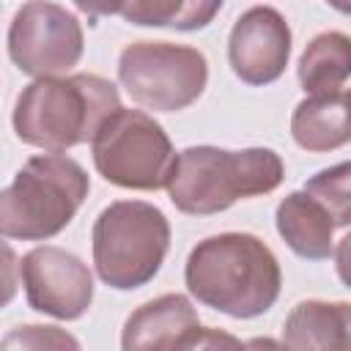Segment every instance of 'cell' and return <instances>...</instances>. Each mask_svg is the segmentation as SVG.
<instances>
[{"mask_svg":"<svg viewBox=\"0 0 351 351\" xmlns=\"http://www.w3.org/2000/svg\"><path fill=\"white\" fill-rule=\"evenodd\" d=\"M184 280L200 304L230 318H258L274 307L282 271L258 236L219 233L195 244Z\"/></svg>","mask_w":351,"mask_h":351,"instance_id":"obj_1","label":"cell"},{"mask_svg":"<svg viewBox=\"0 0 351 351\" xmlns=\"http://www.w3.org/2000/svg\"><path fill=\"white\" fill-rule=\"evenodd\" d=\"M121 110L118 88L99 74L44 77L22 88L14 104V132L22 143L63 154L93 143L107 118Z\"/></svg>","mask_w":351,"mask_h":351,"instance_id":"obj_2","label":"cell"},{"mask_svg":"<svg viewBox=\"0 0 351 351\" xmlns=\"http://www.w3.org/2000/svg\"><path fill=\"white\" fill-rule=\"evenodd\" d=\"M282 176L285 165L271 148L225 151L217 145H192L178 154L165 189L178 211L208 217L241 197L274 192Z\"/></svg>","mask_w":351,"mask_h":351,"instance_id":"obj_3","label":"cell"},{"mask_svg":"<svg viewBox=\"0 0 351 351\" xmlns=\"http://www.w3.org/2000/svg\"><path fill=\"white\" fill-rule=\"evenodd\" d=\"M90 178L66 154H38L0 192V233L19 241L58 236L80 211Z\"/></svg>","mask_w":351,"mask_h":351,"instance_id":"obj_4","label":"cell"},{"mask_svg":"<svg viewBox=\"0 0 351 351\" xmlns=\"http://www.w3.org/2000/svg\"><path fill=\"white\" fill-rule=\"evenodd\" d=\"M93 266L115 291H134L156 277L170 250L167 217L143 200H115L93 222Z\"/></svg>","mask_w":351,"mask_h":351,"instance_id":"obj_5","label":"cell"},{"mask_svg":"<svg viewBox=\"0 0 351 351\" xmlns=\"http://www.w3.org/2000/svg\"><path fill=\"white\" fill-rule=\"evenodd\" d=\"M99 176L123 189L154 192L167 186L178 154L162 123L143 110L121 107L90 143Z\"/></svg>","mask_w":351,"mask_h":351,"instance_id":"obj_6","label":"cell"},{"mask_svg":"<svg viewBox=\"0 0 351 351\" xmlns=\"http://www.w3.org/2000/svg\"><path fill=\"white\" fill-rule=\"evenodd\" d=\"M118 82L140 107L178 112L203 96L208 63L200 49L186 44L134 41L118 58Z\"/></svg>","mask_w":351,"mask_h":351,"instance_id":"obj_7","label":"cell"},{"mask_svg":"<svg viewBox=\"0 0 351 351\" xmlns=\"http://www.w3.org/2000/svg\"><path fill=\"white\" fill-rule=\"evenodd\" d=\"M85 49L80 19L58 3H25L8 27V55L36 80L71 71Z\"/></svg>","mask_w":351,"mask_h":351,"instance_id":"obj_8","label":"cell"},{"mask_svg":"<svg viewBox=\"0 0 351 351\" xmlns=\"http://www.w3.org/2000/svg\"><path fill=\"white\" fill-rule=\"evenodd\" d=\"M19 277L27 304L36 313L77 321L93 302V274L74 252L44 244L33 247L19 261Z\"/></svg>","mask_w":351,"mask_h":351,"instance_id":"obj_9","label":"cell"},{"mask_svg":"<svg viewBox=\"0 0 351 351\" xmlns=\"http://www.w3.org/2000/svg\"><path fill=\"white\" fill-rule=\"evenodd\" d=\"M291 58V27L271 5L247 8L230 27L228 60L247 85H269L282 77Z\"/></svg>","mask_w":351,"mask_h":351,"instance_id":"obj_10","label":"cell"},{"mask_svg":"<svg viewBox=\"0 0 351 351\" xmlns=\"http://www.w3.org/2000/svg\"><path fill=\"white\" fill-rule=\"evenodd\" d=\"M200 332L192 302L184 293H162L126 318L121 351H192Z\"/></svg>","mask_w":351,"mask_h":351,"instance_id":"obj_11","label":"cell"},{"mask_svg":"<svg viewBox=\"0 0 351 351\" xmlns=\"http://www.w3.org/2000/svg\"><path fill=\"white\" fill-rule=\"evenodd\" d=\"M351 304L348 302H299L282 324V346L288 351H348Z\"/></svg>","mask_w":351,"mask_h":351,"instance_id":"obj_12","label":"cell"},{"mask_svg":"<svg viewBox=\"0 0 351 351\" xmlns=\"http://www.w3.org/2000/svg\"><path fill=\"white\" fill-rule=\"evenodd\" d=\"M291 134L299 148L313 154L351 143V96L335 90L302 99L291 115Z\"/></svg>","mask_w":351,"mask_h":351,"instance_id":"obj_13","label":"cell"},{"mask_svg":"<svg viewBox=\"0 0 351 351\" xmlns=\"http://www.w3.org/2000/svg\"><path fill=\"white\" fill-rule=\"evenodd\" d=\"M277 233L282 236V241L304 261H326L329 255H335V222L332 217L302 189V192H291L280 200L277 214Z\"/></svg>","mask_w":351,"mask_h":351,"instance_id":"obj_14","label":"cell"},{"mask_svg":"<svg viewBox=\"0 0 351 351\" xmlns=\"http://www.w3.org/2000/svg\"><path fill=\"white\" fill-rule=\"evenodd\" d=\"M299 85L307 96L335 93L351 77V36L340 30H326L310 38L299 66Z\"/></svg>","mask_w":351,"mask_h":351,"instance_id":"obj_15","label":"cell"},{"mask_svg":"<svg viewBox=\"0 0 351 351\" xmlns=\"http://www.w3.org/2000/svg\"><path fill=\"white\" fill-rule=\"evenodd\" d=\"M222 3H126L104 8L110 14H121L134 25L151 27H176V30H200L217 14Z\"/></svg>","mask_w":351,"mask_h":351,"instance_id":"obj_16","label":"cell"},{"mask_svg":"<svg viewBox=\"0 0 351 351\" xmlns=\"http://www.w3.org/2000/svg\"><path fill=\"white\" fill-rule=\"evenodd\" d=\"M304 192L332 217L335 228L351 225V162L318 170L307 178Z\"/></svg>","mask_w":351,"mask_h":351,"instance_id":"obj_17","label":"cell"},{"mask_svg":"<svg viewBox=\"0 0 351 351\" xmlns=\"http://www.w3.org/2000/svg\"><path fill=\"white\" fill-rule=\"evenodd\" d=\"M0 351H82L80 340L52 324H22L3 335Z\"/></svg>","mask_w":351,"mask_h":351,"instance_id":"obj_18","label":"cell"},{"mask_svg":"<svg viewBox=\"0 0 351 351\" xmlns=\"http://www.w3.org/2000/svg\"><path fill=\"white\" fill-rule=\"evenodd\" d=\"M192 351H247V346L225 329H203Z\"/></svg>","mask_w":351,"mask_h":351,"instance_id":"obj_19","label":"cell"},{"mask_svg":"<svg viewBox=\"0 0 351 351\" xmlns=\"http://www.w3.org/2000/svg\"><path fill=\"white\" fill-rule=\"evenodd\" d=\"M335 266H337V277L351 288V233H346L335 250Z\"/></svg>","mask_w":351,"mask_h":351,"instance_id":"obj_20","label":"cell"},{"mask_svg":"<svg viewBox=\"0 0 351 351\" xmlns=\"http://www.w3.org/2000/svg\"><path fill=\"white\" fill-rule=\"evenodd\" d=\"M244 346H247V351H288L282 343H277V340H271V337H252V340H247Z\"/></svg>","mask_w":351,"mask_h":351,"instance_id":"obj_21","label":"cell"},{"mask_svg":"<svg viewBox=\"0 0 351 351\" xmlns=\"http://www.w3.org/2000/svg\"><path fill=\"white\" fill-rule=\"evenodd\" d=\"M348 351H351V343H348Z\"/></svg>","mask_w":351,"mask_h":351,"instance_id":"obj_22","label":"cell"},{"mask_svg":"<svg viewBox=\"0 0 351 351\" xmlns=\"http://www.w3.org/2000/svg\"><path fill=\"white\" fill-rule=\"evenodd\" d=\"M348 96H351V93H348Z\"/></svg>","mask_w":351,"mask_h":351,"instance_id":"obj_23","label":"cell"}]
</instances>
